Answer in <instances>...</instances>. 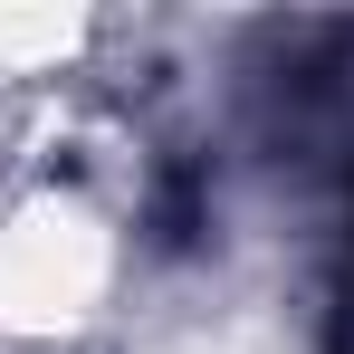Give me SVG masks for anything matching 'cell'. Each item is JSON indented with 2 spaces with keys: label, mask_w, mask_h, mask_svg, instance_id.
Instances as JSON below:
<instances>
[{
  "label": "cell",
  "mask_w": 354,
  "mask_h": 354,
  "mask_svg": "<svg viewBox=\"0 0 354 354\" xmlns=\"http://www.w3.org/2000/svg\"><path fill=\"white\" fill-rule=\"evenodd\" d=\"M316 354H354V163L335 182V230L316 259Z\"/></svg>",
  "instance_id": "cell-1"
},
{
  "label": "cell",
  "mask_w": 354,
  "mask_h": 354,
  "mask_svg": "<svg viewBox=\"0 0 354 354\" xmlns=\"http://www.w3.org/2000/svg\"><path fill=\"white\" fill-rule=\"evenodd\" d=\"M144 230H153L163 259H192V249H201V230H211V163H201V153H173V163L153 173Z\"/></svg>",
  "instance_id": "cell-2"
}]
</instances>
